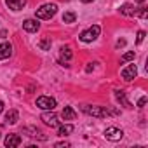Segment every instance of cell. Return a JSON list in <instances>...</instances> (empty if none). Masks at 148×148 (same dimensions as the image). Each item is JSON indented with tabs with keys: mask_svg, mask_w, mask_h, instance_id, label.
Wrapping results in <instances>:
<instances>
[{
	"mask_svg": "<svg viewBox=\"0 0 148 148\" xmlns=\"http://www.w3.org/2000/svg\"><path fill=\"white\" fill-rule=\"evenodd\" d=\"M82 112L87 113V115L98 117V119H106L110 115H119L117 110H108V108H103V106H91V105H84L82 106Z\"/></svg>",
	"mask_w": 148,
	"mask_h": 148,
	"instance_id": "obj_1",
	"label": "cell"
},
{
	"mask_svg": "<svg viewBox=\"0 0 148 148\" xmlns=\"http://www.w3.org/2000/svg\"><path fill=\"white\" fill-rule=\"evenodd\" d=\"M56 12H58V5H56V4H44L42 7L37 9L35 16H37L38 19H51Z\"/></svg>",
	"mask_w": 148,
	"mask_h": 148,
	"instance_id": "obj_2",
	"label": "cell"
},
{
	"mask_svg": "<svg viewBox=\"0 0 148 148\" xmlns=\"http://www.w3.org/2000/svg\"><path fill=\"white\" fill-rule=\"evenodd\" d=\"M99 33H101V28H99V25H94V26L87 28L86 32H82L79 38H80L82 42H92V40H96V38L99 37Z\"/></svg>",
	"mask_w": 148,
	"mask_h": 148,
	"instance_id": "obj_3",
	"label": "cell"
},
{
	"mask_svg": "<svg viewBox=\"0 0 148 148\" xmlns=\"http://www.w3.org/2000/svg\"><path fill=\"white\" fill-rule=\"evenodd\" d=\"M37 106L40 110H54L56 108V99L51 96H40L37 98Z\"/></svg>",
	"mask_w": 148,
	"mask_h": 148,
	"instance_id": "obj_4",
	"label": "cell"
},
{
	"mask_svg": "<svg viewBox=\"0 0 148 148\" xmlns=\"http://www.w3.org/2000/svg\"><path fill=\"white\" fill-rule=\"evenodd\" d=\"M103 136H105L108 141H120L122 136H124V132H122L119 127H108V129H105Z\"/></svg>",
	"mask_w": 148,
	"mask_h": 148,
	"instance_id": "obj_5",
	"label": "cell"
},
{
	"mask_svg": "<svg viewBox=\"0 0 148 148\" xmlns=\"http://www.w3.org/2000/svg\"><path fill=\"white\" fill-rule=\"evenodd\" d=\"M120 75H122V79L127 80V82H131L132 79H136V75H138V68H136V64H127V66L120 71Z\"/></svg>",
	"mask_w": 148,
	"mask_h": 148,
	"instance_id": "obj_6",
	"label": "cell"
},
{
	"mask_svg": "<svg viewBox=\"0 0 148 148\" xmlns=\"http://www.w3.org/2000/svg\"><path fill=\"white\" fill-rule=\"evenodd\" d=\"M42 120H44V124L45 125H51V127H58L59 125V122H58V115L51 110V112H45V113H42V117H40Z\"/></svg>",
	"mask_w": 148,
	"mask_h": 148,
	"instance_id": "obj_7",
	"label": "cell"
},
{
	"mask_svg": "<svg viewBox=\"0 0 148 148\" xmlns=\"http://www.w3.org/2000/svg\"><path fill=\"white\" fill-rule=\"evenodd\" d=\"M21 145V136L19 134H7L5 136V146L7 148H16Z\"/></svg>",
	"mask_w": 148,
	"mask_h": 148,
	"instance_id": "obj_8",
	"label": "cell"
},
{
	"mask_svg": "<svg viewBox=\"0 0 148 148\" xmlns=\"http://www.w3.org/2000/svg\"><path fill=\"white\" fill-rule=\"evenodd\" d=\"M11 54H12V45L9 42L0 44V59H7L11 58Z\"/></svg>",
	"mask_w": 148,
	"mask_h": 148,
	"instance_id": "obj_9",
	"label": "cell"
},
{
	"mask_svg": "<svg viewBox=\"0 0 148 148\" xmlns=\"http://www.w3.org/2000/svg\"><path fill=\"white\" fill-rule=\"evenodd\" d=\"M23 28H25L26 32H30V33H35V32L40 28V25H38L37 19H26V21L23 23Z\"/></svg>",
	"mask_w": 148,
	"mask_h": 148,
	"instance_id": "obj_10",
	"label": "cell"
},
{
	"mask_svg": "<svg viewBox=\"0 0 148 148\" xmlns=\"http://www.w3.org/2000/svg\"><path fill=\"white\" fill-rule=\"evenodd\" d=\"M5 4L9 9L12 11H21L25 5H26V0H5Z\"/></svg>",
	"mask_w": 148,
	"mask_h": 148,
	"instance_id": "obj_11",
	"label": "cell"
},
{
	"mask_svg": "<svg viewBox=\"0 0 148 148\" xmlns=\"http://www.w3.org/2000/svg\"><path fill=\"white\" fill-rule=\"evenodd\" d=\"M115 98H117V101H119V103H122L125 108H132V105L127 101V98H125V92H124L122 89H117V91H115Z\"/></svg>",
	"mask_w": 148,
	"mask_h": 148,
	"instance_id": "obj_12",
	"label": "cell"
},
{
	"mask_svg": "<svg viewBox=\"0 0 148 148\" xmlns=\"http://www.w3.org/2000/svg\"><path fill=\"white\" fill-rule=\"evenodd\" d=\"M61 117H63L64 120H75L77 113H75V110H73L71 106H64L63 112H61Z\"/></svg>",
	"mask_w": 148,
	"mask_h": 148,
	"instance_id": "obj_13",
	"label": "cell"
},
{
	"mask_svg": "<svg viewBox=\"0 0 148 148\" xmlns=\"http://www.w3.org/2000/svg\"><path fill=\"white\" fill-rule=\"evenodd\" d=\"M120 14H124V16H134L136 14V9H134V5H131V4H124V5H120Z\"/></svg>",
	"mask_w": 148,
	"mask_h": 148,
	"instance_id": "obj_14",
	"label": "cell"
},
{
	"mask_svg": "<svg viewBox=\"0 0 148 148\" xmlns=\"http://www.w3.org/2000/svg\"><path fill=\"white\" fill-rule=\"evenodd\" d=\"M73 132V125H70V124H64V125H59V129H58V136H70Z\"/></svg>",
	"mask_w": 148,
	"mask_h": 148,
	"instance_id": "obj_15",
	"label": "cell"
},
{
	"mask_svg": "<svg viewBox=\"0 0 148 148\" xmlns=\"http://www.w3.org/2000/svg\"><path fill=\"white\" fill-rule=\"evenodd\" d=\"M18 119H19V113H18L16 110H9L7 115H5V122H7V124H16Z\"/></svg>",
	"mask_w": 148,
	"mask_h": 148,
	"instance_id": "obj_16",
	"label": "cell"
},
{
	"mask_svg": "<svg viewBox=\"0 0 148 148\" xmlns=\"http://www.w3.org/2000/svg\"><path fill=\"white\" fill-rule=\"evenodd\" d=\"M59 56H61V59L70 61V59L73 58V52H71V49H70V47H61V49H59Z\"/></svg>",
	"mask_w": 148,
	"mask_h": 148,
	"instance_id": "obj_17",
	"label": "cell"
},
{
	"mask_svg": "<svg viewBox=\"0 0 148 148\" xmlns=\"http://www.w3.org/2000/svg\"><path fill=\"white\" fill-rule=\"evenodd\" d=\"M25 131L26 132H32V134H28V136H32V138H40V139H45V136L37 129V127H25Z\"/></svg>",
	"mask_w": 148,
	"mask_h": 148,
	"instance_id": "obj_18",
	"label": "cell"
},
{
	"mask_svg": "<svg viewBox=\"0 0 148 148\" xmlns=\"http://www.w3.org/2000/svg\"><path fill=\"white\" fill-rule=\"evenodd\" d=\"M51 44H52V42H51V37H45V38H42V40L38 42V47H40L42 51H49V49H51Z\"/></svg>",
	"mask_w": 148,
	"mask_h": 148,
	"instance_id": "obj_19",
	"label": "cell"
},
{
	"mask_svg": "<svg viewBox=\"0 0 148 148\" xmlns=\"http://www.w3.org/2000/svg\"><path fill=\"white\" fill-rule=\"evenodd\" d=\"M75 19H77L75 12H64L63 14V23H75Z\"/></svg>",
	"mask_w": 148,
	"mask_h": 148,
	"instance_id": "obj_20",
	"label": "cell"
},
{
	"mask_svg": "<svg viewBox=\"0 0 148 148\" xmlns=\"http://www.w3.org/2000/svg\"><path fill=\"white\" fill-rule=\"evenodd\" d=\"M132 59H134V52L132 51H129V52H125L122 56V61H132Z\"/></svg>",
	"mask_w": 148,
	"mask_h": 148,
	"instance_id": "obj_21",
	"label": "cell"
},
{
	"mask_svg": "<svg viewBox=\"0 0 148 148\" xmlns=\"http://www.w3.org/2000/svg\"><path fill=\"white\" fill-rule=\"evenodd\" d=\"M136 14H138V16H139V18H143V19H145V18H146V16H148V11H146V9H145V7H141V9H139V11H138V12H136ZM136 14H134V16H136Z\"/></svg>",
	"mask_w": 148,
	"mask_h": 148,
	"instance_id": "obj_22",
	"label": "cell"
},
{
	"mask_svg": "<svg viewBox=\"0 0 148 148\" xmlns=\"http://www.w3.org/2000/svg\"><path fill=\"white\" fill-rule=\"evenodd\" d=\"M145 37H146V33H145L143 30H141V32H138V38H136V42H138V44H141V42L145 40Z\"/></svg>",
	"mask_w": 148,
	"mask_h": 148,
	"instance_id": "obj_23",
	"label": "cell"
},
{
	"mask_svg": "<svg viewBox=\"0 0 148 148\" xmlns=\"http://www.w3.org/2000/svg\"><path fill=\"white\" fill-rule=\"evenodd\" d=\"M145 105H146V96H141L138 99V108H145Z\"/></svg>",
	"mask_w": 148,
	"mask_h": 148,
	"instance_id": "obj_24",
	"label": "cell"
},
{
	"mask_svg": "<svg viewBox=\"0 0 148 148\" xmlns=\"http://www.w3.org/2000/svg\"><path fill=\"white\" fill-rule=\"evenodd\" d=\"M54 146H56V148H68V146H70V143H64V141H61V143H56Z\"/></svg>",
	"mask_w": 148,
	"mask_h": 148,
	"instance_id": "obj_25",
	"label": "cell"
},
{
	"mask_svg": "<svg viewBox=\"0 0 148 148\" xmlns=\"http://www.w3.org/2000/svg\"><path fill=\"white\" fill-rule=\"evenodd\" d=\"M92 70H94V66H92V64H87V66H86V71H87V73H91Z\"/></svg>",
	"mask_w": 148,
	"mask_h": 148,
	"instance_id": "obj_26",
	"label": "cell"
},
{
	"mask_svg": "<svg viewBox=\"0 0 148 148\" xmlns=\"http://www.w3.org/2000/svg\"><path fill=\"white\" fill-rule=\"evenodd\" d=\"M120 45H125V40H124V38H122V40H119V42H117V47H120Z\"/></svg>",
	"mask_w": 148,
	"mask_h": 148,
	"instance_id": "obj_27",
	"label": "cell"
},
{
	"mask_svg": "<svg viewBox=\"0 0 148 148\" xmlns=\"http://www.w3.org/2000/svg\"><path fill=\"white\" fill-rule=\"evenodd\" d=\"M80 2H84V4H91V2H94V0H80Z\"/></svg>",
	"mask_w": 148,
	"mask_h": 148,
	"instance_id": "obj_28",
	"label": "cell"
},
{
	"mask_svg": "<svg viewBox=\"0 0 148 148\" xmlns=\"http://www.w3.org/2000/svg\"><path fill=\"white\" fill-rule=\"evenodd\" d=\"M2 112H4V103L0 101V113H2Z\"/></svg>",
	"mask_w": 148,
	"mask_h": 148,
	"instance_id": "obj_29",
	"label": "cell"
},
{
	"mask_svg": "<svg viewBox=\"0 0 148 148\" xmlns=\"http://www.w3.org/2000/svg\"><path fill=\"white\" fill-rule=\"evenodd\" d=\"M136 2H138V4H143V2H145V0H136Z\"/></svg>",
	"mask_w": 148,
	"mask_h": 148,
	"instance_id": "obj_30",
	"label": "cell"
}]
</instances>
